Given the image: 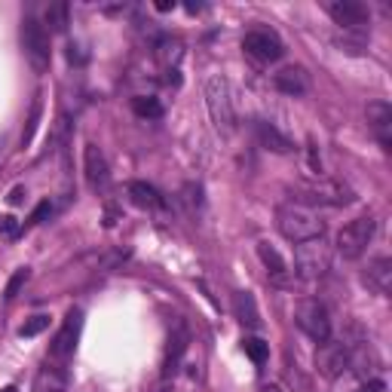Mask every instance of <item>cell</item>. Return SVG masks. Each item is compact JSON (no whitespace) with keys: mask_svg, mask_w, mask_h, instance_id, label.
<instances>
[{"mask_svg":"<svg viewBox=\"0 0 392 392\" xmlns=\"http://www.w3.org/2000/svg\"><path fill=\"white\" fill-rule=\"evenodd\" d=\"M325 12L334 19L344 31H353V34H368V22H371V12L365 3L359 0H328L325 3Z\"/></svg>","mask_w":392,"mask_h":392,"instance_id":"cell-10","label":"cell"},{"mask_svg":"<svg viewBox=\"0 0 392 392\" xmlns=\"http://www.w3.org/2000/svg\"><path fill=\"white\" fill-rule=\"evenodd\" d=\"M205 104H209L212 113V123L218 126V132L230 135L236 129V98H233V86L227 77H209L205 83Z\"/></svg>","mask_w":392,"mask_h":392,"instance_id":"cell-2","label":"cell"},{"mask_svg":"<svg viewBox=\"0 0 392 392\" xmlns=\"http://www.w3.org/2000/svg\"><path fill=\"white\" fill-rule=\"evenodd\" d=\"M371 239H374V218L362 215V218L349 221L344 230L337 233V252H340V258H346V261L362 258Z\"/></svg>","mask_w":392,"mask_h":392,"instance_id":"cell-7","label":"cell"},{"mask_svg":"<svg viewBox=\"0 0 392 392\" xmlns=\"http://www.w3.org/2000/svg\"><path fill=\"white\" fill-rule=\"evenodd\" d=\"M242 49H245V53L252 55L254 62H261V65L279 62L282 55H285L282 40L276 37L273 31H267V28H254V31H248L245 37H242Z\"/></svg>","mask_w":392,"mask_h":392,"instance_id":"cell-11","label":"cell"},{"mask_svg":"<svg viewBox=\"0 0 392 392\" xmlns=\"http://www.w3.org/2000/svg\"><path fill=\"white\" fill-rule=\"evenodd\" d=\"M242 349H245V355L254 365H263V362L270 359V344H263L261 337H245L242 340Z\"/></svg>","mask_w":392,"mask_h":392,"instance_id":"cell-25","label":"cell"},{"mask_svg":"<svg viewBox=\"0 0 392 392\" xmlns=\"http://www.w3.org/2000/svg\"><path fill=\"white\" fill-rule=\"evenodd\" d=\"M349 355H353V349L344 340H322L316 349V371L325 377V380H337L340 374L349 368Z\"/></svg>","mask_w":392,"mask_h":392,"instance_id":"cell-9","label":"cell"},{"mask_svg":"<svg viewBox=\"0 0 392 392\" xmlns=\"http://www.w3.org/2000/svg\"><path fill=\"white\" fill-rule=\"evenodd\" d=\"M306 156H310V169H312V175H322V160H319V153H316V144H306Z\"/></svg>","mask_w":392,"mask_h":392,"instance_id":"cell-32","label":"cell"},{"mask_svg":"<svg viewBox=\"0 0 392 392\" xmlns=\"http://www.w3.org/2000/svg\"><path fill=\"white\" fill-rule=\"evenodd\" d=\"M258 258H261L263 267H267L270 279L279 285V288H288L291 285V270H288V263H285V258L270 245V242H258Z\"/></svg>","mask_w":392,"mask_h":392,"instance_id":"cell-16","label":"cell"},{"mask_svg":"<svg viewBox=\"0 0 392 392\" xmlns=\"http://www.w3.org/2000/svg\"><path fill=\"white\" fill-rule=\"evenodd\" d=\"M126 194H129L132 205H138V209H147V212H156L166 205V199L156 187H151L147 181H129V187H126Z\"/></svg>","mask_w":392,"mask_h":392,"instance_id":"cell-18","label":"cell"},{"mask_svg":"<svg viewBox=\"0 0 392 392\" xmlns=\"http://www.w3.org/2000/svg\"><path fill=\"white\" fill-rule=\"evenodd\" d=\"M184 10L194 12V16H196V12H203V3H184Z\"/></svg>","mask_w":392,"mask_h":392,"instance_id":"cell-37","label":"cell"},{"mask_svg":"<svg viewBox=\"0 0 392 392\" xmlns=\"http://www.w3.org/2000/svg\"><path fill=\"white\" fill-rule=\"evenodd\" d=\"M276 227L288 242L301 245V242L310 239H322L325 236V221L310 209V205L301 203H282L276 209Z\"/></svg>","mask_w":392,"mask_h":392,"instance_id":"cell-1","label":"cell"},{"mask_svg":"<svg viewBox=\"0 0 392 392\" xmlns=\"http://www.w3.org/2000/svg\"><path fill=\"white\" fill-rule=\"evenodd\" d=\"M83 172H86V184L95 194H104V190L111 187V169H108V160H104L98 144L83 147Z\"/></svg>","mask_w":392,"mask_h":392,"instance_id":"cell-12","label":"cell"},{"mask_svg":"<svg viewBox=\"0 0 392 392\" xmlns=\"http://www.w3.org/2000/svg\"><path fill=\"white\" fill-rule=\"evenodd\" d=\"M80 331H83V312L68 310L65 322H62V328L55 331V337L49 340V359H53V365H65L71 355H74Z\"/></svg>","mask_w":392,"mask_h":392,"instance_id":"cell-8","label":"cell"},{"mask_svg":"<svg viewBox=\"0 0 392 392\" xmlns=\"http://www.w3.org/2000/svg\"><path fill=\"white\" fill-rule=\"evenodd\" d=\"M28 279H31V270H28V267H19L16 273L10 276V282H6V291H3V297H6V301H16V297H19V291L25 288V282H28Z\"/></svg>","mask_w":392,"mask_h":392,"instance_id":"cell-26","label":"cell"},{"mask_svg":"<svg viewBox=\"0 0 392 392\" xmlns=\"http://www.w3.org/2000/svg\"><path fill=\"white\" fill-rule=\"evenodd\" d=\"M181 199H184V205H187V212H196L199 205H203V187L199 184H184V190H181Z\"/></svg>","mask_w":392,"mask_h":392,"instance_id":"cell-28","label":"cell"},{"mask_svg":"<svg viewBox=\"0 0 392 392\" xmlns=\"http://www.w3.org/2000/svg\"><path fill=\"white\" fill-rule=\"evenodd\" d=\"M273 83H276V89H279L282 95L301 98V95L310 92V71L301 68V65H288V68H282L279 74L273 77Z\"/></svg>","mask_w":392,"mask_h":392,"instance_id":"cell-15","label":"cell"},{"mask_svg":"<svg viewBox=\"0 0 392 392\" xmlns=\"http://www.w3.org/2000/svg\"><path fill=\"white\" fill-rule=\"evenodd\" d=\"M295 322H297V328H301L306 337L316 340V344H322V340L331 337V319H328L325 304L316 301V297H304V301H297Z\"/></svg>","mask_w":392,"mask_h":392,"instance_id":"cell-6","label":"cell"},{"mask_svg":"<svg viewBox=\"0 0 392 392\" xmlns=\"http://www.w3.org/2000/svg\"><path fill=\"white\" fill-rule=\"evenodd\" d=\"M0 233H3V236H16V233H19V221L12 215H0Z\"/></svg>","mask_w":392,"mask_h":392,"instance_id":"cell-31","label":"cell"},{"mask_svg":"<svg viewBox=\"0 0 392 392\" xmlns=\"http://www.w3.org/2000/svg\"><path fill=\"white\" fill-rule=\"evenodd\" d=\"M355 196L346 184L325 181V178H319L312 184H304V187H295V203H301V205L310 203V205H334V209H340V205H349Z\"/></svg>","mask_w":392,"mask_h":392,"instance_id":"cell-3","label":"cell"},{"mask_svg":"<svg viewBox=\"0 0 392 392\" xmlns=\"http://www.w3.org/2000/svg\"><path fill=\"white\" fill-rule=\"evenodd\" d=\"M233 316L245 328H261L258 304H254V297L248 295V291H236V295H233Z\"/></svg>","mask_w":392,"mask_h":392,"instance_id":"cell-22","label":"cell"},{"mask_svg":"<svg viewBox=\"0 0 392 392\" xmlns=\"http://www.w3.org/2000/svg\"><path fill=\"white\" fill-rule=\"evenodd\" d=\"M0 392H19L16 386H3V389H0Z\"/></svg>","mask_w":392,"mask_h":392,"instance_id":"cell-39","label":"cell"},{"mask_svg":"<svg viewBox=\"0 0 392 392\" xmlns=\"http://www.w3.org/2000/svg\"><path fill=\"white\" fill-rule=\"evenodd\" d=\"M365 282L377 291V295L389 297V291H392V258L383 254V258L371 261L368 263V273H365Z\"/></svg>","mask_w":392,"mask_h":392,"instance_id":"cell-17","label":"cell"},{"mask_svg":"<svg viewBox=\"0 0 392 392\" xmlns=\"http://www.w3.org/2000/svg\"><path fill=\"white\" fill-rule=\"evenodd\" d=\"M261 392H288V389H282V386H263Z\"/></svg>","mask_w":392,"mask_h":392,"instance_id":"cell-38","label":"cell"},{"mask_svg":"<svg viewBox=\"0 0 392 392\" xmlns=\"http://www.w3.org/2000/svg\"><path fill=\"white\" fill-rule=\"evenodd\" d=\"M40 111H44V102H40V95H37V98H34V104H31V117H28V126H25V132H22V144H31L34 129H37V120H40Z\"/></svg>","mask_w":392,"mask_h":392,"instance_id":"cell-29","label":"cell"},{"mask_svg":"<svg viewBox=\"0 0 392 392\" xmlns=\"http://www.w3.org/2000/svg\"><path fill=\"white\" fill-rule=\"evenodd\" d=\"M355 392H386V383L377 380V377H371V380H365Z\"/></svg>","mask_w":392,"mask_h":392,"instance_id":"cell-33","label":"cell"},{"mask_svg":"<svg viewBox=\"0 0 392 392\" xmlns=\"http://www.w3.org/2000/svg\"><path fill=\"white\" fill-rule=\"evenodd\" d=\"M83 59H86V55L80 53V46L71 44V46H68V62H83Z\"/></svg>","mask_w":392,"mask_h":392,"instance_id":"cell-34","label":"cell"},{"mask_svg":"<svg viewBox=\"0 0 392 392\" xmlns=\"http://www.w3.org/2000/svg\"><path fill=\"white\" fill-rule=\"evenodd\" d=\"M53 215V203H49V199H44V203L37 205V209H34V215H31V224H44V221Z\"/></svg>","mask_w":392,"mask_h":392,"instance_id":"cell-30","label":"cell"},{"mask_svg":"<svg viewBox=\"0 0 392 392\" xmlns=\"http://www.w3.org/2000/svg\"><path fill=\"white\" fill-rule=\"evenodd\" d=\"M153 55H156V62H160L162 71H178V62H181V55H184V44L178 37H169L166 34V37L156 40Z\"/></svg>","mask_w":392,"mask_h":392,"instance_id":"cell-21","label":"cell"},{"mask_svg":"<svg viewBox=\"0 0 392 392\" xmlns=\"http://www.w3.org/2000/svg\"><path fill=\"white\" fill-rule=\"evenodd\" d=\"M365 113H368L371 132L380 141V147L383 151H392V108L386 102H371Z\"/></svg>","mask_w":392,"mask_h":392,"instance_id":"cell-14","label":"cell"},{"mask_svg":"<svg viewBox=\"0 0 392 392\" xmlns=\"http://www.w3.org/2000/svg\"><path fill=\"white\" fill-rule=\"evenodd\" d=\"M44 22L49 25V31H55V34L68 31V25H71V6L65 3V0H59V3H49Z\"/></svg>","mask_w":392,"mask_h":392,"instance_id":"cell-23","label":"cell"},{"mask_svg":"<svg viewBox=\"0 0 392 392\" xmlns=\"http://www.w3.org/2000/svg\"><path fill=\"white\" fill-rule=\"evenodd\" d=\"M68 371L65 365H46L34 374V392H65Z\"/></svg>","mask_w":392,"mask_h":392,"instance_id":"cell-19","label":"cell"},{"mask_svg":"<svg viewBox=\"0 0 392 392\" xmlns=\"http://www.w3.org/2000/svg\"><path fill=\"white\" fill-rule=\"evenodd\" d=\"M22 199H25V187H12L10 203H12V205H22Z\"/></svg>","mask_w":392,"mask_h":392,"instance_id":"cell-36","label":"cell"},{"mask_svg":"<svg viewBox=\"0 0 392 392\" xmlns=\"http://www.w3.org/2000/svg\"><path fill=\"white\" fill-rule=\"evenodd\" d=\"M22 49L25 59L37 74H44L53 62V46H49V31L46 25H40L34 16H28L22 22Z\"/></svg>","mask_w":392,"mask_h":392,"instance_id":"cell-4","label":"cell"},{"mask_svg":"<svg viewBox=\"0 0 392 392\" xmlns=\"http://www.w3.org/2000/svg\"><path fill=\"white\" fill-rule=\"evenodd\" d=\"M132 111H135V117H141V120H160L162 117V104H160V98H153V95H135Z\"/></svg>","mask_w":392,"mask_h":392,"instance_id":"cell-24","label":"cell"},{"mask_svg":"<svg viewBox=\"0 0 392 392\" xmlns=\"http://www.w3.org/2000/svg\"><path fill=\"white\" fill-rule=\"evenodd\" d=\"M295 267L301 279H322L331 270V248L325 239H310L295 245Z\"/></svg>","mask_w":392,"mask_h":392,"instance_id":"cell-5","label":"cell"},{"mask_svg":"<svg viewBox=\"0 0 392 392\" xmlns=\"http://www.w3.org/2000/svg\"><path fill=\"white\" fill-rule=\"evenodd\" d=\"M254 132H258V141L267 147V151H273V153H291L295 151V144H291L273 123H267V120H254Z\"/></svg>","mask_w":392,"mask_h":392,"instance_id":"cell-20","label":"cell"},{"mask_svg":"<svg viewBox=\"0 0 392 392\" xmlns=\"http://www.w3.org/2000/svg\"><path fill=\"white\" fill-rule=\"evenodd\" d=\"M156 12H172L175 10V0H156Z\"/></svg>","mask_w":392,"mask_h":392,"instance_id":"cell-35","label":"cell"},{"mask_svg":"<svg viewBox=\"0 0 392 392\" xmlns=\"http://www.w3.org/2000/svg\"><path fill=\"white\" fill-rule=\"evenodd\" d=\"M187 346H190V331H187V325L178 319V322L172 325V334H169L166 359H162V377L175 374L178 365H181V359H184V353H187Z\"/></svg>","mask_w":392,"mask_h":392,"instance_id":"cell-13","label":"cell"},{"mask_svg":"<svg viewBox=\"0 0 392 392\" xmlns=\"http://www.w3.org/2000/svg\"><path fill=\"white\" fill-rule=\"evenodd\" d=\"M49 328V316H31L28 322L19 328V337H37Z\"/></svg>","mask_w":392,"mask_h":392,"instance_id":"cell-27","label":"cell"}]
</instances>
